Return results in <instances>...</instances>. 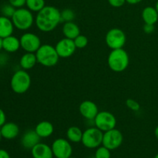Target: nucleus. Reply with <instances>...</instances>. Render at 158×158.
Masks as SVG:
<instances>
[{
	"mask_svg": "<svg viewBox=\"0 0 158 158\" xmlns=\"http://www.w3.org/2000/svg\"><path fill=\"white\" fill-rule=\"evenodd\" d=\"M108 2L114 8H120L126 2V0H108Z\"/></svg>",
	"mask_w": 158,
	"mask_h": 158,
	"instance_id": "obj_31",
	"label": "nucleus"
},
{
	"mask_svg": "<svg viewBox=\"0 0 158 158\" xmlns=\"http://www.w3.org/2000/svg\"><path fill=\"white\" fill-rule=\"evenodd\" d=\"M83 131L78 127L73 126L68 128L66 131V137L69 141L73 143H79L81 142L83 137Z\"/></svg>",
	"mask_w": 158,
	"mask_h": 158,
	"instance_id": "obj_23",
	"label": "nucleus"
},
{
	"mask_svg": "<svg viewBox=\"0 0 158 158\" xmlns=\"http://www.w3.org/2000/svg\"><path fill=\"white\" fill-rule=\"evenodd\" d=\"M2 137L7 140H12L19 135V128L16 123L13 122H8L0 127Z\"/></svg>",
	"mask_w": 158,
	"mask_h": 158,
	"instance_id": "obj_16",
	"label": "nucleus"
},
{
	"mask_svg": "<svg viewBox=\"0 0 158 158\" xmlns=\"http://www.w3.org/2000/svg\"><path fill=\"white\" fill-rule=\"evenodd\" d=\"M6 122V116L4 111L0 108V127Z\"/></svg>",
	"mask_w": 158,
	"mask_h": 158,
	"instance_id": "obj_33",
	"label": "nucleus"
},
{
	"mask_svg": "<svg viewBox=\"0 0 158 158\" xmlns=\"http://www.w3.org/2000/svg\"><path fill=\"white\" fill-rule=\"evenodd\" d=\"M141 16L145 24L154 25L158 21V12L155 7L152 6L145 7L142 11Z\"/></svg>",
	"mask_w": 158,
	"mask_h": 158,
	"instance_id": "obj_21",
	"label": "nucleus"
},
{
	"mask_svg": "<svg viewBox=\"0 0 158 158\" xmlns=\"http://www.w3.org/2000/svg\"><path fill=\"white\" fill-rule=\"evenodd\" d=\"M55 48L60 58H69L72 56L77 49L73 40H70L66 37L59 40Z\"/></svg>",
	"mask_w": 158,
	"mask_h": 158,
	"instance_id": "obj_12",
	"label": "nucleus"
},
{
	"mask_svg": "<svg viewBox=\"0 0 158 158\" xmlns=\"http://www.w3.org/2000/svg\"><path fill=\"white\" fill-rule=\"evenodd\" d=\"M61 21V12L52 6H46L37 12L35 19L37 28L43 32L53 31Z\"/></svg>",
	"mask_w": 158,
	"mask_h": 158,
	"instance_id": "obj_1",
	"label": "nucleus"
},
{
	"mask_svg": "<svg viewBox=\"0 0 158 158\" xmlns=\"http://www.w3.org/2000/svg\"><path fill=\"white\" fill-rule=\"evenodd\" d=\"M126 105L129 109H131L133 111H135V112L139 111L140 109V103L134 99H127L126 100Z\"/></svg>",
	"mask_w": 158,
	"mask_h": 158,
	"instance_id": "obj_29",
	"label": "nucleus"
},
{
	"mask_svg": "<svg viewBox=\"0 0 158 158\" xmlns=\"http://www.w3.org/2000/svg\"><path fill=\"white\" fill-rule=\"evenodd\" d=\"M10 85L12 91L15 94H25L31 86L30 75L25 69L17 70L11 78Z\"/></svg>",
	"mask_w": 158,
	"mask_h": 158,
	"instance_id": "obj_5",
	"label": "nucleus"
},
{
	"mask_svg": "<svg viewBox=\"0 0 158 158\" xmlns=\"http://www.w3.org/2000/svg\"><path fill=\"white\" fill-rule=\"evenodd\" d=\"M53 155L56 158H69L72 156L73 148L67 140L58 138L51 146Z\"/></svg>",
	"mask_w": 158,
	"mask_h": 158,
	"instance_id": "obj_11",
	"label": "nucleus"
},
{
	"mask_svg": "<svg viewBox=\"0 0 158 158\" xmlns=\"http://www.w3.org/2000/svg\"><path fill=\"white\" fill-rule=\"evenodd\" d=\"M154 158H158V154H157V155L155 156V157H154Z\"/></svg>",
	"mask_w": 158,
	"mask_h": 158,
	"instance_id": "obj_40",
	"label": "nucleus"
},
{
	"mask_svg": "<svg viewBox=\"0 0 158 158\" xmlns=\"http://www.w3.org/2000/svg\"><path fill=\"white\" fill-rule=\"evenodd\" d=\"M103 132L96 127H89L83 133L82 143L89 149L97 148L102 144Z\"/></svg>",
	"mask_w": 158,
	"mask_h": 158,
	"instance_id": "obj_6",
	"label": "nucleus"
},
{
	"mask_svg": "<svg viewBox=\"0 0 158 158\" xmlns=\"http://www.w3.org/2000/svg\"><path fill=\"white\" fill-rule=\"evenodd\" d=\"M35 56L37 62L46 67L56 66L60 59L56 48L49 44L41 45L38 50L35 52Z\"/></svg>",
	"mask_w": 158,
	"mask_h": 158,
	"instance_id": "obj_3",
	"label": "nucleus"
},
{
	"mask_svg": "<svg viewBox=\"0 0 158 158\" xmlns=\"http://www.w3.org/2000/svg\"><path fill=\"white\" fill-rule=\"evenodd\" d=\"M143 0H126V2L129 3L131 5H136L140 3V2H142Z\"/></svg>",
	"mask_w": 158,
	"mask_h": 158,
	"instance_id": "obj_35",
	"label": "nucleus"
},
{
	"mask_svg": "<svg viewBox=\"0 0 158 158\" xmlns=\"http://www.w3.org/2000/svg\"><path fill=\"white\" fill-rule=\"evenodd\" d=\"M11 19L15 28L22 31L30 29L35 21L32 12L29 9L23 7L16 9Z\"/></svg>",
	"mask_w": 158,
	"mask_h": 158,
	"instance_id": "obj_4",
	"label": "nucleus"
},
{
	"mask_svg": "<svg viewBox=\"0 0 158 158\" xmlns=\"http://www.w3.org/2000/svg\"><path fill=\"white\" fill-rule=\"evenodd\" d=\"M129 55L126 50L122 49H112L108 56L107 63L110 69L116 73L124 71L129 66Z\"/></svg>",
	"mask_w": 158,
	"mask_h": 158,
	"instance_id": "obj_2",
	"label": "nucleus"
},
{
	"mask_svg": "<svg viewBox=\"0 0 158 158\" xmlns=\"http://www.w3.org/2000/svg\"><path fill=\"white\" fill-rule=\"evenodd\" d=\"M69 158H74V157H69Z\"/></svg>",
	"mask_w": 158,
	"mask_h": 158,
	"instance_id": "obj_41",
	"label": "nucleus"
},
{
	"mask_svg": "<svg viewBox=\"0 0 158 158\" xmlns=\"http://www.w3.org/2000/svg\"><path fill=\"white\" fill-rule=\"evenodd\" d=\"M26 6L31 12H38L46 6L45 0H26Z\"/></svg>",
	"mask_w": 158,
	"mask_h": 158,
	"instance_id": "obj_24",
	"label": "nucleus"
},
{
	"mask_svg": "<svg viewBox=\"0 0 158 158\" xmlns=\"http://www.w3.org/2000/svg\"><path fill=\"white\" fill-rule=\"evenodd\" d=\"M75 12L71 9H65L61 11V19L65 22H73L75 19Z\"/></svg>",
	"mask_w": 158,
	"mask_h": 158,
	"instance_id": "obj_25",
	"label": "nucleus"
},
{
	"mask_svg": "<svg viewBox=\"0 0 158 158\" xmlns=\"http://www.w3.org/2000/svg\"><path fill=\"white\" fill-rule=\"evenodd\" d=\"M31 153L33 158H52L54 156L52 148L40 142L31 149Z\"/></svg>",
	"mask_w": 158,
	"mask_h": 158,
	"instance_id": "obj_14",
	"label": "nucleus"
},
{
	"mask_svg": "<svg viewBox=\"0 0 158 158\" xmlns=\"http://www.w3.org/2000/svg\"><path fill=\"white\" fill-rule=\"evenodd\" d=\"M79 110L85 119L89 120H94L100 112L97 105L91 100H84L82 102L79 106Z\"/></svg>",
	"mask_w": 158,
	"mask_h": 158,
	"instance_id": "obj_13",
	"label": "nucleus"
},
{
	"mask_svg": "<svg viewBox=\"0 0 158 158\" xmlns=\"http://www.w3.org/2000/svg\"><path fill=\"white\" fill-rule=\"evenodd\" d=\"M15 10H16V9L9 3V4L5 5V6H2V13L3 16L11 19L12 15H14V13H15Z\"/></svg>",
	"mask_w": 158,
	"mask_h": 158,
	"instance_id": "obj_28",
	"label": "nucleus"
},
{
	"mask_svg": "<svg viewBox=\"0 0 158 158\" xmlns=\"http://www.w3.org/2000/svg\"><path fill=\"white\" fill-rule=\"evenodd\" d=\"M63 33L66 38L74 40L80 35V27L73 22H66L63 26Z\"/></svg>",
	"mask_w": 158,
	"mask_h": 158,
	"instance_id": "obj_20",
	"label": "nucleus"
},
{
	"mask_svg": "<svg viewBox=\"0 0 158 158\" xmlns=\"http://www.w3.org/2000/svg\"><path fill=\"white\" fill-rule=\"evenodd\" d=\"M96 127L103 133L116 128L117 119L115 116L108 111H100L94 120Z\"/></svg>",
	"mask_w": 158,
	"mask_h": 158,
	"instance_id": "obj_7",
	"label": "nucleus"
},
{
	"mask_svg": "<svg viewBox=\"0 0 158 158\" xmlns=\"http://www.w3.org/2000/svg\"><path fill=\"white\" fill-rule=\"evenodd\" d=\"M2 138V134H1V131H0V140H1Z\"/></svg>",
	"mask_w": 158,
	"mask_h": 158,
	"instance_id": "obj_39",
	"label": "nucleus"
},
{
	"mask_svg": "<svg viewBox=\"0 0 158 158\" xmlns=\"http://www.w3.org/2000/svg\"><path fill=\"white\" fill-rule=\"evenodd\" d=\"M20 47V40L14 35H9L2 39V49L7 52H16Z\"/></svg>",
	"mask_w": 158,
	"mask_h": 158,
	"instance_id": "obj_18",
	"label": "nucleus"
},
{
	"mask_svg": "<svg viewBox=\"0 0 158 158\" xmlns=\"http://www.w3.org/2000/svg\"><path fill=\"white\" fill-rule=\"evenodd\" d=\"M13 23L10 18L6 16H0V37L4 39L6 37L12 35L14 31Z\"/></svg>",
	"mask_w": 158,
	"mask_h": 158,
	"instance_id": "obj_17",
	"label": "nucleus"
},
{
	"mask_svg": "<svg viewBox=\"0 0 158 158\" xmlns=\"http://www.w3.org/2000/svg\"><path fill=\"white\" fill-rule=\"evenodd\" d=\"M155 9H156V10H157V12H158V1L156 2V4H155Z\"/></svg>",
	"mask_w": 158,
	"mask_h": 158,
	"instance_id": "obj_38",
	"label": "nucleus"
},
{
	"mask_svg": "<svg viewBox=\"0 0 158 158\" xmlns=\"http://www.w3.org/2000/svg\"><path fill=\"white\" fill-rule=\"evenodd\" d=\"M154 134H155L156 138H157L158 140V126L155 128V131H154Z\"/></svg>",
	"mask_w": 158,
	"mask_h": 158,
	"instance_id": "obj_36",
	"label": "nucleus"
},
{
	"mask_svg": "<svg viewBox=\"0 0 158 158\" xmlns=\"http://www.w3.org/2000/svg\"><path fill=\"white\" fill-rule=\"evenodd\" d=\"M77 49H83L88 44V39L83 35H79L77 38L73 40Z\"/></svg>",
	"mask_w": 158,
	"mask_h": 158,
	"instance_id": "obj_27",
	"label": "nucleus"
},
{
	"mask_svg": "<svg viewBox=\"0 0 158 158\" xmlns=\"http://www.w3.org/2000/svg\"><path fill=\"white\" fill-rule=\"evenodd\" d=\"M37 62L36 56L34 52H26L22 56L19 60V65L22 69L25 70L32 69L35 66Z\"/></svg>",
	"mask_w": 158,
	"mask_h": 158,
	"instance_id": "obj_22",
	"label": "nucleus"
},
{
	"mask_svg": "<svg viewBox=\"0 0 158 158\" xmlns=\"http://www.w3.org/2000/svg\"><path fill=\"white\" fill-rule=\"evenodd\" d=\"M123 140V137L122 133L119 130L114 128L103 133L102 144L110 151H113L118 148L122 144Z\"/></svg>",
	"mask_w": 158,
	"mask_h": 158,
	"instance_id": "obj_9",
	"label": "nucleus"
},
{
	"mask_svg": "<svg viewBox=\"0 0 158 158\" xmlns=\"http://www.w3.org/2000/svg\"><path fill=\"white\" fill-rule=\"evenodd\" d=\"M35 132L37 133L40 138H46L53 134L54 127L53 125L49 121H41L35 126Z\"/></svg>",
	"mask_w": 158,
	"mask_h": 158,
	"instance_id": "obj_19",
	"label": "nucleus"
},
{
	"mask_svg": "<svg viewBox=\"0 0 158 158\" xmlns=\"http://www.w3.org/2000/svg\"><path fill=\"white\" fill-rule=\"evenodd\" d=\"M40 137L37 134L35 130H29L23 134L22 137V145L25 148L32 149L34 146L40 143Z\"/></svg>",
	"mask_w": 158,
	"mask_h": 158,
	"instance_id": "obj_15",
	"label": "nucleus"
},
{
	"mask_svg": "<svg viewBox=\"0 0 158 158\" xmlns=\"http://www.w3.org/2000/svg\"><path fill=\"white\" fill-rule=\"evenodd\" d=\"M94 158H95V157H94Z\"/></svg>",
	"mask_w": 158,
	"mask_h": 158,
	"instance_id": "obj_42",
	"label": "nucleus"
},
{
	"mask_svg": "<svg viewBox=\"0 0 158 158\" xmlns=\"http://www.w3.org/2000/svg\"><path fill=\"white\" fill-rule=\"evenodd\" d=\"M110 150L106 147L102 146L97 148L95 152V158H110Z\"/></svg>",
	"mask_w": 158,
	"mask_h": 158,
	"instance_id": "obj_26",
	"label": "nucleus"
},
{
	"mask_svg": "<svg viewBox=\"0 0 158 158\" xmlns=\"http://www.w3.org/2000/svg\"><path fill=\"white\" fill-rule=\"evenodd\" d=\"M105 41L110 49H122L126 43L127 37L122 29L114 28L107 32L105 37Z\"/></svg>",
	"mask_w": 158,
	"mask_h": 158,
	"instance_id": "obj_8",
	"label": "nucleus"
},
{
	"mask_svg": "<svg viewBox=\"0 0 158 158\" xmlns=\"http://www.w3.org/2000/svg\"><path fill=\"white\" fill-rule=\"evenodd\" d=\"M26 0H9V3L12 5L15 9L23 8L26 5Z\"/></svg>",
	"mask_w": 158,
	"mask_h": 158,
	"instance_id": "obj_30",
	"label": "nucleus"
},
{
	"mask_svg": "<svg viewBox=\"0 0 158 158\" xmlns=\"http://www.w3.org/2000/svg\"><path fill=\"white\" fill-rule=\"evenodd\" d=\"M2 49V39L0 37V50Z\"/></svg>",
	"mask_w": 158,
	"mask_h": 158,
	"instance_id": "obj_37",
	"label": "nucleus"
},
{
	"mask_svg": "<svg viewBox=\"0 0 158 158\" xmlns=\"http://www.w3.org/2000/svg\"><path fill=\"white\" fill-rule=\"evenodd\" d=\"M0 158H10V156L6 150L0 149Z\"/></svg>",
	"mask_w": 158,
	"mask_h": 158,
	"instance_id": "obj_34",
	"label": "nucleus"
},
{
	"mask_svg": "<svg viewBox=\"0 0 158 158\" xmlns=\"http://www.w3.org/2000/svg\"><path fill=\"white\" fill-rule=\"evenodd\" d=\"M143 31L148 34L151 33L154 31V25L145 24L144 26H143Z\"/></svg>",
	"mask_w": 158,
	"mask_h": 158,
	"instance_id": "obj_32",
	"label": "nucleus"
},
{
	"mask_svg": "<svg viewBox=\"0 0 158 158\" xmlns=\"http://www.w3.org/2000/svg\"><path fill=\"white\" fill-rule=\"evenodd\" d=\"M19 40L21 48L26 52L35 53L41 46V40L40 37L32 32H26L23 34Z\"/></svg>",
	"mask_w": 158,
	"mask_h": 158,
	"instance_id": "obj_10",
	"label": "nucleus"
}]
</instances>
